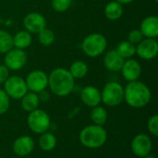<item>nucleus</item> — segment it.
<instances>
[{
	"mask_svg": "<svg viewBox=\"0 0 158 158\" xmlns=\"http://www.w3.org/2000/svg\"><path fill=\"white\" fill-rule=\"evenodd\" d=\"M152 93L150 88L141 81H130L124 87V101L132 108L145 107L151 101Z\"/></svg>",
	"mask_w": 158,
	"mask_h": 158,
	"instance_id": "obj_1",
	"label": "nucleus"
},
{
	"mask_svg": "<svg viewBox=\"0 0 158 158\" xmlns=\"http://www.w3.org/2000/svg\"><path fill=\"white\" fill-rule=\"evenodd\" d=\"M48 87L55 95L65 97L70 94L75 87V80L65 68H56L48 75Z\"/></svg>",
	"mask_w": 158,
	"mask_h": 158,
	"instance_id": "obj_2",
	"label": "nucleus"
},
{
	"mask_svg": "<svg viewBox=\"0 0 158 158\" xmlns=\"http://www.w3.org/2000/svg\"><path fill=\"white\" fill-rule=\"evenodd\" d=\"M80 143L88 149H98L107 141V132L104 126L95 124L84 127L79 135Z\"/></svg>",
	"mask_w": 158,
	"mask_h": 158,
	"instance_id": "obj_3",
	"label": "nucleus"
},
{
	"mask_svg": "<svg viewBox=\"0 0 158 158\" xmlns=\"http://www.w3.org/2000/svg\"><path fill=\"white\" fill-rule=\"evenodd\" d=\"M82 52L89 57H98L105 54L107 47V40L104 34L94 32L88 34L81 44Z\"/></svg>",
	"mask_w": 158,
	"mask_h": 158,
	"instance_id": "obj_4",
	"label": "nucleus"
},
{
	"mask_svg": "<svg viewBox=\"0 0 158 158\" xmlns=\"http://www.w3.org/2000/svg\"><path fill=\"white\" fill-rule=\"evenodd\" d=\"M124 101V87L118 81H108L101 91V102L106 106L115 107Z\"/></svg>",
	"mask_w": 158,
	"mask_h": 158,
	"instance_id": "obj_5",
	"label": "nucleus"
},
{
	"mask_svg": "<svg viewBox=\"0 0 158 158\" xmlns=\"http://www.w3.org/2000/svg\"><path fill=\"white\" fill-rule=\"evenodd\" d=\"M27 124L32 132L35 134H42L48 131L51 125V118L46 111L37 108L29 113L27 117Z\"/></svg>",
	"mask_w": 158,
	"mask_h": 158,
	"instance_id": "obj_6",
	"label": "nucleus"
},
{
	"mask_svg": "<svg viewBox=\"0 0 158 158\" xmlns=\"http://www.w3.org/2000/svg\"><path fill=\"white\" fill-rule=\"evenodd\" d=\"M4 84V91L8 95L10 99L13 100H20L27 93L28 88L25 82V79L13 75L9 76L6 81L3 83Z\"/></svg>",
	"mask_w": 158,
	"mask_h": 158,
	"instance_id": "obj_7",
	"label": "nucleus"
},
{
	"mask_svg": "<svg viewBox=\"0 0 158 158\" xmlns=\"http://www.w3.org/2000/svg\"><path fill=\"white\" fill-rule=\"evenodd\" d=\"M27 59L28 56L25 50L13 47L5 54L4 65L9 70L18 71L25 67L27 63Z\"/></svg>",
	"mask_w": 158,
	"mask_h": 158,
	"instance_id": "obj_8",
	"label": "nucleus"
},
{
	"mask_svg": "<svg viewBox=\"0 0 158 158\" xmlns=\"http://www.w3.org/2000/svg\"><path fill=\"white\" fill-rule=\"evenodd\" d=\"M25 82L29 92L39 94L48 87V75L44 70L35 69L27 75Z\"/></svg>",
	"mask_w": 158,
	"mask_h": 158,
	"instance_id": "obj_9",
	"label": "nucleus"
},
{
	"mask_svg": "<svg viewBox=\"0 0 158 158\" xmlns=\"http://www.w3.org/2000/svg\"><path fill=\"white\" fill-rule=\"evenodd\" d=\"M131 149L133 155L140 158L151 154L153 150V141L152 139L143 133L137 134L131 141Z\"/></svg>",
	"mask_w": 158,
	"mask_h": 158,
	"instance_id": "obj_10",
	"label": "nucleus"
},
{
	"mask_svg": "<svg viewBox=\"0 0 158 158\" xmlns=\"http://www.w3.org/2000/svg\"><path fill=\"white\" fill-rule=\"evenodd\" d=\"M143 60L155 59L158 55V43L154 38H143L136 45V54Z\"/></svg>",
	"mask_w": 158,
	"mask_h": 158,
	"instance_id": "obj_11",
	"label": "nucleus"
},
{
	"mask_svg": "<svg viewBox=\"0 0 158 158\" xmlns=\"http://www.w3.org/2000/svg\"><path fill=\"white\" fill-rule=\"evenodd\" d=\"M24 30L31 34H38L46 28V19L39 12H30L23 19Z\"/></svg>",
	"mask_w": 158,
	"mask_h": 158,
	"instance_id": "obj_12",
	"label": "nucleus"
},
{
	"mask_svg": "<svg viewBox=\"0 0 158 158\" xmlns=\"http://www.w3.org/2000/svg\"><path fill=\"white\" fill-rule=\"evenodd\" d=\"M35 147L34 140L29 135H22L18 137L13 144L12 151L18 157H25L32 153Z\"/></svg>",
	"mask_w": 158,
	"mask_h": 158,
	"instance_id": "obj_13",
	"label": "nucleus"
},
{
	"mask_svg": "<svg viewBox=\"0 0 158 158\" xmlns=\"http://www.w3.org/2000/svg\"><path fill=\"white\" fill-rule=\"evenodd\" d=\"M122 77L128 81H138L142 74V66L140 62L134 58H128L124 60L122 68L120 69Z\"/></svg>",
	"mask_w": 158,
	"mask_h": 158,
	"instance_id": "obj_14",
	"label": "nucleus"
},
{
	"mask_svg": "<svg viewBox=\"0 0 158 158\" xmlns=\"http://www.w3.org/2000/svg\"><path fill=\"white\" fill-rule=\"evenodd\" d=\"M81 100L88 107H94L101 104V91L93 85H87L81 91Z\"/></svg>",
	"mask_w": 158,
	"mask_h": 158,
	"instance_id": "obj_15",
	"label": "nucleus"
},
{
	"mask_svg": "<svg viewBox=\"0 0 158 158\" xmlns=\"http://www.w3.org/2000/svg\"><path fill=\"white\" fill-rule=\"evenodd\" d=\"M139 30L144 38L156 39L158 36V18L154 15L145 17L142 20Z\"/></svg>",
	"mask_w": 158,
	"mask_h": 158,
	"instance_id": "obj_16",
	"label": "nucleus"
},
{
	"mask_svg": "<svg viewBox=\"0 0 158 158\" xmlns=\"http://www.w3.org/2000/svg\"><path fill=\"white\" fill-rule=\"evenodd\" d=\"M124 58L121 57L118 52L114 49L107 51L105 56H104V59H103V64L104 67L111 71V72H118L120 71L122 65L124 63Z\"/></svg>",
	"mask_w": 158,
	"mask_h": 158,
	"instance_id": "obj_17",
	"label": "nucleus"
},
{
	"mask_svg": "<svg viewBox=\"0 0 158 158\" xmlns=\"http://www.w3.org/2000/svg\"><path fill=\"white\" fill-rule=\"evenodd\" d=\"M123 13H124L123 5L117 2L116 0L108 2L104 8V14L106 18L112 21L119 19L122 17Z\"/></svg>",
	"mask_w": 158,
	"mask_h": 158,
	"instance_id": "obj_18",
	"label": "nucleus"
},
{
	"mask_svg": "<svg viewBox=\"0 0 158 158\" xmlns=\"http://www.w3.org/2000/svg\"><path fill=\"white\" fill-rule=\"evenodd\" d=\"M32 43V34L26 30H21L13 35V47L25 50Z\"/></svg>",
	"mask_w": 158,
	"mask_h": 158,
	"instance_id": "obj_19",
	"label": "nucleus"
},
{
	"mask_svg": "<svg viewBox=\"0 0 158 158\" xmlns=\"http://www.w3.org/2000/svg\"><path fill=\"white\" fill-rule=\"evenodd\" d=\"M40 99L38 94L32 92H29L20 99V106L22 109L28 113L39 108L40 106Z\"/></svg>",
	"mask_w": 158,
	"mask_h": 158,
	"instance_id": "obj_20",
	"label": "nucleus"
},
{
	"mask_svg": "<svg viewBox=\"0 0 158 158\" xmlns=\"http://www.w3.org/2000/svg\"><path fill=\"white\" fill-rule=\"evenodd\" d=\"M90 118L93 122V124L104 126L108 119V113L106 109L100 105L97 106H94L92 108L90 113Z\"/></svg>",
	"mask_w": 158,
	"mask_h": 158,
	"instance_id": "obj_21",
	"label": "nucleus"
},
{
	"mask_svg": "<svg viewBox=\"0 0 158 158\" xmlns=\"http://www.w3.org/2000/svg\"><path fill=\"white\" fill-rule=\"evenodd\" d=\"M69 71L74 78V80H81L84 78L89 71L88 65L82 60H75L71 63Z\"/></svg>",
	"mask_w": 158,
	"mask_h": 158,
	"instance_id": "obj_22",
	"label": "nucleus"
},
{
	"mask_svg": "<svg viewBox=\"0 0 158 158\" xmlns=\"http://www.w3.org/2000/svg\"><path fill=\"white\" fill-rule=\"evenodd\" d=\"M40 135L41 136L39 138V146L43 151L50 152L56 148L57 141L56 136L52 132L45 131Z\"/></svg>",
	"mask_w": 158,
	"mask_h": 158,
	"instance_id": "obj_23",
	"label": "nucleus"
},
{
	"mask_svg": "<svg viewBox=\"0 0 158 158\" xmlns=\"http://www.w3.org/2000/svg\"><path fill=\"white\" fill-rule=\"evenodd\" d=\"M115 50L121 57H123L124 59H128L133 57V56L136 54V45L132 44L128 40H125L118 43Z\"/></svg>",
	"mask_w": 158,
	"mask_h": 158,
	"instance_id": "obj_24",
	"label": "nucleus"
},
{
	"mask_svg": "<svg viewBox=\"0 0 158 158\" xmlns=\"http://www.w3.org/2000/svg\"><path fill=\"white\" fill-rule=\"evenodd\" d=\"M13 48V35L0 29V54H6Z\"/></svg>",
	"mask_w": 158,
	"mask_h": 158,
	"instance_id": "obj_25",
	"label": "nucleus"
},
{
	"mask_svg": "<svg viewBox=\"0 0 158 158\" xmlns=\"http://www.w3.org/2000/svg\"><path fill=\"white\" fill-rule=\"evenodd\" d=\"M38 41L43 46H50L54 44L56 40V35L55 32L49 29V28H44L43 31H41L38 34Z\"/></svg>",
	"mask_w": 158,
	"mask_h": 158,
	"instance_id": "obj_26",
	"label": "nucleus"
},
{
	"mask_svg": "<svg viewBox=\"0 0 158 158\" xmlns=\"http://www.w3.org/2000/svg\"><path fill=\"white\" fill-rule=\"evenodd\" d=\"M72 1L73 0H52L51 6L56 12H66L71 6Z\"/></svg>",
	"mask_w": 158,
	"mask_h": 158,
	"instance_id": "obj_27",
	"label": "nucleus"
},
{
	"mask_svg": "<svg viewBox=\"0 0 158 158\" xmlns=\"http://www.w3.org/2000/svg\"><path fill=\"white\" fill-rule=\"evenodd\" d=\"M10 107V98L3 89H0V115L6 114Z\"/></svg>",
	"mask_w": 158,
	"mask_h": 158,
	"instance_id": "obj_28",
	"label": "nucleus"
},
{
	"mask_svg": "<svg viewBox=\"0 0 158 158\" xmlns=\"http://www.w3.org/2000/svg\"><path fill=\"white\" fill-rule=\"evenodd\" d=\"M147 130L149 133L155 137H158V116L157 115H153L152 117L149 118L147 121Z\"/></svg>",
	"mask_w": 158,
	"mask_h": 158,
	"instance_id": "obj_29",
	"label": "nucleus"
},
{
	"mask_svg": "<svg viewBox=\"0 0 158 158\" xmlns=\"http://www.w3.org/2000/svg\"><path fill=\"white\" fill-rule=\"evenodd\" d=\"M143 38L144 37L139 29H133L128 33V41L134 45H137Z\"/></svg>",
	"mask_w": 158,
	"mask_h": 158,
	"instance_id": "obj_30",
	"label": "nucleus"
},
{
	"mask_svg": "<svg viewBox=\"0 0 158 158\" xmlns=\"http://www.w3.org/2000/svg\"><path fill=\"white\" fill-rule=\"evenodd\" d=\"M9 71L10 70L4 64H0V84H3L6 81V79L10 76Z\"/></svg>",
	"mask_w": 158,
	"mask_h": 158,
	"instance_id": "obj_31",
	"label": "nucleus"
},
{
	"mask_svg": "<svg viewBox=\"0 0 158 158\" xmlns=\"http://www.w3.org/2000/svg\"><path fill=\"white\" fill-rule=\"evenodd\" d=\"M38 94L39 99H40V102H46L50 98V94L46 90H44V91L40 92L39 94Z\"/></svg>",
	"mask_w": 158,
	"mask_h": 158,
	"instance_id": "obj_32",
	"label": "nucleus"
},
{
	"mask_svg": "<svg viewBox=\"0 0 158 158\" xmlns=\"http://www.w3.org/2000/svg\"><path fill=\"white\" fill-rule=\"evenodd\" d=\"M116 1L120 3L121 5H127V4H130V3L133 2L134 0H116Z\"/></svg>",
	"mask_w": 158,
	"mask_h": 158,
	"instance_id": "obj_33",
	"label": "nucleus"
},
{
	"mask_svg": "<svg viewBox=\"0 0 158 158\" xmlns=\"http://www.w3.org/2000/svg\"><path fill=\"white\" fill-rule=\"evenodd\" d=\"M143 158H156L155 156H153L152 154H149V155H147V156H145Z\"/></svg>",
	"mask_w": 158,
	"mask_h": 158,
	"instance_id": "obj_34",
	"label": "nucleus"
},
{
	"mask_svg": "<svg viewBox=\"0 0 158 158\" xmlns=\"http://www.w3.org/2000/svg\"><path fill=\"white\" fill-rule=\"evenodd\" d=\"M11 158H20V157H18V156H16V157H11Z\"/></svg>",
	"mask_w": 158,
	"mask_h": 158,
	"instance_id": "obj_35",
	"label": "nucleus"
},
{
	"mask_svg": "<svg viewBox=\"0 0 158 158\" xmlns=\"http://www.w3.org/2000/svg\"><path fill=\"white\" fill-rule=\"evenodd\" d=\"M155 2H158V0H155Z\"/></svg>",
	"mask_w": 158,
	"mask_h": 158,
	"instance_id": "obj_36",
	"label": "nucleus"
},
{
	"mask_svg": "<svg viewBox=\"0 0 158 158\" xmlns=\"http://www.w3.org/2000/svg\"><path fill=\"white\" fill-rule=\"evenodd\" d=\"M0 158H2V157H1V156H0Z\"/></svg>",
	"mask_w": 158,
	"mask_h": 158,
	"instance_id": "obj_37",
	"label": "nucleus"
}]
</instances>
